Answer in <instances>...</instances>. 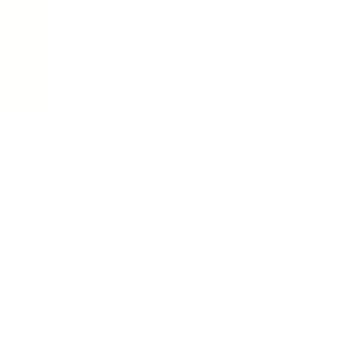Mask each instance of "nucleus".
Instances as JSON below:
<instances>
[]
</instances>
